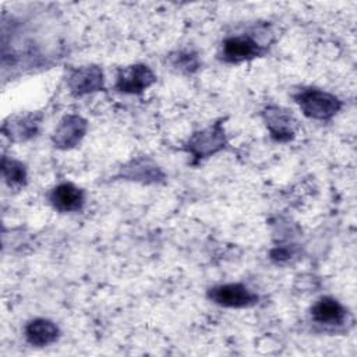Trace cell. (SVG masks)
Segmentation results:
<instances>
[{
    "label": "cell",
    "instance_id": "1",
    "mask_svg": "<svg viewBox=\"0 0 357 357\" xmlns=\"http://www.w3.org/2000/svg\"><path fill=\"white\" fill-rule=\"evenodd\" d=\"M301 112L314 120H331L342 107V102L335 95L317 89L304 88L294 95Z\"/></svg>",
    "mask_w": 357,
    "mask_h": 357
},
{
    "label": "cell",
    "instance_id": "2",
    "mask_svg": "<svg viewBox=\"0 0 357 357\" xmlns=\"http://www.w3.org/2000/svg\"><path fill=\"white\" fill-rule=\"evenodd\" d=\"M226 145V135L222 120L213 123L211 127L192 134L185 144V151L192 155V163L219 152Z\"/></svg>",
    "mask_w": 357,
    "mask_h": 357
},
{
    "label": "cell",
    "instance_id": "3",
    "mask_svg": "<svg viewBox=\"0 0 357 357\" xmlns=\"http://www.w3.org/2000/svg\"><path fill=\"white\" fill-rule=\"evenodd\" d=\"M265 47L259 45L251 35H234L229 36L222 43L220 57L226 63H241L261 56Z\"/></svg>",
    "mask_w": 357,
    "mask_h": 357
},
{
    "label": "cell",
    "instance_id": "4",
    "mask_svg": "<svg viewBox=\"0 0 357 357\" xmlns=\"http://www.w3.org/2000/svg\"><path fill=\"white\" fill-rule=\"evenodd\" d=\"M208 297L213 303L229 308L251 307L258 301V296L241 283L215 286L208 290Z\"/></svg>",
    "mask_w": 357,
    "mask_h": 357
},
{
    "label": "cell",
    "instance_id": "5",
    "mask_svg": "<svg viewBox=\"0 0 357 357\" xmlns=\"http://www.w3.org/2000/svg\"><path fill=\"white\" fill-rule=\"evenodd\" d=\"M155 81L156 77L148 66L132 64L119 70L116 88L126 93H141Z\"/></svg>",
    "mask_w": 357,
    "mask_h": 357
},
{
    "label": "cell",
    "instance_id": "6",
    "mask_svg": "<svg viewBox=\"0 0 357 357\" xmlns=\"http://www.w3.org/2000/svg\"><path fill=\"white\" fill-rule=\"evenodd\" d=\"M86 128L88 124L82 117L77 114L64 116L52 135L53 145L59 149H70L82 139Z\"/></svg>",
    "mask_w": 357,
    "mask_h": 357
},
{
    "label": "cell",
    "instance_id": "7",
    "mask_svg": "<svg viewBox=\"0 0 357 357\" xmlns=\"http://www.w3.org/2000/svg\"><path fill=\"white\" fill-rule=\"evenodd\" d=\"M262 119L271 132V137L279 142H287L294 137V117L286 109L269 106L262 112Z\"/></svg>",
    "mask_w": 357,
    "mask_h": 357
},
{
    "label": "cell",
    "instance_id": "8",
    "mask_svg": "<svg viewBox=\"0 0 357 357\" xmlns=\"http://www.w3.org/2000/svg\"><path fill=\"white\" fill-rule=\"evenodd\" d=\"M68 86L75 96L100 91L103 88V73L96 66L75 68L68 75Z\"/></svg>",
    "mask_w": 357,
    "mask_h": 357
},
{
    "label": "cell",
    "instance_id": "9",
    "mask_svg": "<svg viewBox=\"0 0 357 357\" xmlns=\"http://www.w3.org/2000/svg\"><path fill=\"white\" fill-rule=\"evenodd\" d=\"M49 199L53 208L60 212L79 211L85 202L84 191L71 183H61L56 185L52 190Z\"/></svg>",
    "mask_w": 357,
    "mask_h": 357
},
{
    "label": "cell",
    "instance_id": "10",
    "mask_svg": "<svg viewBox=\"0 0 357 357\" xmlns=\"http://www.w3.org/2000/svg\"><path fill=\"white\" fill-rule=\"evenodd\" d=\"M119 176L141 183H158L165 177L160 167L146 158H138L131 160L121 169Z\"/></svg>",
    "mask_w": 357,
    "mask_h": 357
},
{
    "label": "cell",
    "instance_id": "11",
    "mask_svg": "<svg viewBox=\"0 0 357 357\" xmlns=\"http://www.w3.org/2000/svg\"><path fill=\"white\" fill-rule=\"evenodd\" d=\"M311 317L321 325H339L344 321V307L332 297H322L311 308Z\"/></svg>",
    "mask_w": 357,
    "mask_h": 357
},
{
    "label": "cell",
    "instance_id": "12",
    "mask_svg": "<svg viewBox=\"0 0 357 357\" xmlns=\"http://www.w3.org/2000/svg\"><path fill=\"white\" fill-rule=\"evenodd\" d=\"M40 119L36 114H26L10 119L3 124V132L11 141H25L36 135Z\"/></svg>",
    "mask_w": 357,
    "mask_h": 357
},
{
    "label": "cell",
    "instance_id": "13",
    "mask_svg": "<svg viewBox=\"0 0 357 357\" xmlns=\"http://www.w3.org/2000/svg\"><path fill=\"white\" fill-rule=\"evenodd\" d=\"M59 333L60 332L56 324L45 318L33 319L28 322V325L25 326V337L28 343L38 347H43L56 342L59 337Z\"/></svg>",
    "mask_w": 357,
    "mask_h": 357
},
{
    "label": "cell",
    "instance_id": "14",
    "mask_svg": "<svg viewBox=\"0 0 357 357\" xmlns=\"http://www.w3.org/2000/svg\"><path fill=\"white\" fill-rule=\"evenodd\" d=\"M1 173L6 183L10 187H22L26 183V170L25 166L11 158L3 156L1 159Z\"/></svg>",
    "mask_w": 357,
    "mask_h": 357
},
{
    "label": "cell",
    "instance_id": "15",
    "mask_svg": "<svg viewBox=\"0 0 357 357\" xmlns=\"http://www.w3.org/2000/svg\"><path fill=\"white\" fill-rule=\"evenodd\" d=\"M172 64L180 71L192 73L198 68V59L191 52H178L177 56L172 57Z\"/></svg>",
    "mask_w": 357,
    "mask_h": 357
}]
</instances>
